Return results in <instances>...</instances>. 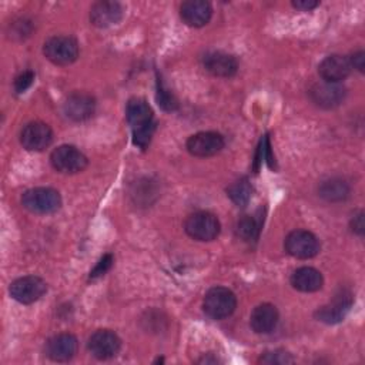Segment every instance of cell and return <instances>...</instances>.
Returning a JSON list of instances; mask_svg holds the SVG:
<instances>
[{"label":"cell","mask_w":365,"mask_h":365,"mask_svg":"<svg viewBox=\"0 0 365 365\" xmlns=\"http://www.w3.org/2000/svg\"><path fill=\"white\" fill-rule=\"evenodd\" d=\"M125 118L128 125L131 127L134 145L145 150L155 130L154 115L150 104L141 97H134L128 100L125 107Z\"/></svg>","instance_id":"cell-1"},{"label":"cell","mask_w":365,"mask_h":365,"mask_svg":"<svg viewBox=\"0 0 365 365\" xmlns=\"http://www.w3.org/2000/svg\"><path fill=\"white\" fill-rule=\"evenodd\" d=\"M237 308L235 294L225 287H214L207 291L202 309L207 317L211 319H224L228 318Z\"/></svg>","instance_id":"cell-2"},{"label":"cell","mask_w":365,"mask_h":365,"mask_svg":"<svg viewBox=\"0 0 365 365\" xmlns=\"http://www.w3.org/2000/svg\"><path fill=\"white\" fill-rule=\"evenodd\" d=\"M21 204L34 214H51L61 205L60 192L50 187H34L23 192Z\"/></svg>","instance_id":"cell-3"},{"label":"cell","mask_w":365,"mask_h":365,"mask_svg":"<svg viewBox=\"0 0 365 365\" xmlns=\"http://www.w3.org/2000/svg\"><path fill=\"white\" fill-rule=\"evenodd\" d=\"M43 54L56 66H68L78 57V43L71 36H53L44 41Z\"/></svg>","instance_id":"cell-4"},{"label":"cell","mask_w":365,"mask_h":365,"mask_svg":"<svg viewBox=\"0 0 365 365\" xmlns=\"http://www.w3.org/2000/svg\"><path fill=\"white\" fill-rule=\"evenodd\" d=\"M184 230L194 240L212 241L218 237L221 225L214 214L208 211H197L187 217Z\"/></svg>","instance_id":"cell-5"},{"label":"cell","mask_w":365,"mask_h":365,"mask_svg":"<svg viewBox=\"0 0 365 365\" xmlns=\"http://www.w3.org/2000/svg\"><path fill=\"white\" fill-rule=\"evenodd\" d=\"M50 163H51L53 168L58 173L76 174V173L83 171L87 167L88 160L74 145L63 144L53 150V153L50 155Z\"/></svg>","instance_id":"cell-6"},{"label":"cell","mask_w":365,"mask_h":365,"mask_svg":"<svg viewBox=\"0 0 365 365\" xmlns=\"http://www.w3.org/2000/svg\"><path fill=\"white\" fill-rule=\"evenodd\" d=\"M284 247L291 257L299 258V259H308L315 257L319 252L321 244H319V240L311 231L295 230L287 235L284 241Z\"/></svg>","instance_id":"cell-7"},{"label":"cell","mask_w":365,"mask_h":365,"mask_svg":"<svg viewBox=\"0 0 365 365\" xmlns=\"http://www.w3.org/2000/svg\"><path fill=\"white\" fill-rule=\"evenodd\" d=\"M47 291V284L37 275H26L10 284L9 292L13 299L20 304H33L38 301Z\"/></svg>","instance_id":"cell-8"},{"label":"cell","mask_w":365,"mask_h":365,"mask_svg":"<svg viewBox=\"0 0 365 365\" xmlns=\"http://www.w3.org/2000/svg\"><path fill=\"white\" fill-rule=\"evenodd\" d=\"M309 98L311 101L321 107V108H335L338 107L346 96V88L341 83H332V81H318L312 84L309 88Z\"/></svg>","instance_id":"cell-9"},{"label":"cell","mask_w":365,"mask_h":365,"mask_svg":"<svg viewBox=\"0 0 365 365\" xmlns=\"http://www.w3.org/2000/svg\"><path fill=\"white\" fill-rule=\"evenodd\" d=\"M352 304H354L352 294L348 289H341L332 298V301H329L328 304L322 305L315 311V318L328 325L338 324L346 317Z\"/></svg>","instance_id":"cell-10"},{"label":"cell","mask_w":365,"mask_h":365,"mask_svg":"<svg viewBox=\"0 0 365 365\" xmlns=\"http://www.w3.org/2000/svg\"><path fill=\"white\" fill-rule=\"evenodd\" d=\"M87 348L97 359H110L115 356L121 348V339L114 331L98 329L90 335Z\"/></svg>","instance_id":"cell-11"},{"label":"cell","mask_w":365,"mask_h":365,"mask_svg":"<svg viewBox=\"0 0 365 365\" xmlns=\"http://www.w3.org/2000/svg\"><path fill=\"white\" fill-rule=\"evenodd\" d=\"M53 141V131L43 121H31L20 131V143L29 151H43Z\"/></svg>","instance_id":"cell-12"},{"label":"cell","mask_w":365,"mask_h":365,"mask_svg":"<svg viewBox=\"0 0 365 365\" xmlns=\"http://www.w3.org/2000/svg\"><path fill=\"white\" fill-rule=\"evenodd\" d=\"M185 147L191 155L211 157L224 148V138L215 131H201L191 135Z\"/></svg>","instance_id":"cell-13"},{"label":"cell","mask_w":365,"mask_h":365,"mask_svg":"<svg viewBox=\"0 0 365 365\" xmlns=\"http://www.w3.org/2000/svg\"><path fill=\"white\" fill-rule=\"evenodd\" d=\"M77 338L73 334H57L47 339L44 345V354L54 362H67L77 352Z\"/></svg>","instance_id":"cell-14"},{"label":"cell","mask_w":365,"mask_h":365,"mask_svg":"<svg viewBox=\"0 0 365 365\" xmlns=\"http://www.w3.org/2000/svg\"><path fill=\"white\" fill-rule=\"evenodd\" d=\"M63 110L70 120L84 121L94 114L96 100L86 91H74L64 101Z\"/></svg>","instance_id":"cell-15"},{"label":"cell","mask_w":365,"mask_h":365,"mask_svg":"<svg viewBox=\"0 0 365 365\" xmlns=\"http://www.w3.org/2000/svg\"><path fill=\"white\" fill-rule=\"evenodd\" d=\"M124 14L118 1H97L90 9V21L98 29H107L117 24Z\"/></svg>","instance_id":"cell-16"},{"label":"cell","mask_w":365,"mask_h":365,"mask_svg":"<svg viewBox=\"0 0 365 365\" xmlns=\"http://www.w3.org/2000/svg\"><path fill=\"white\" fill-rule=\"evenodd\" d=\"M352 67L349 63V58L346 56L341 54H331L327 56L318 66V73L325 81H332V83H341L345 80Z\"/></svg>","instance_id":"cell-17"},{"label":"cell","mask_w":365,"mask_h":365,"mask_svg":"<svg viewBox=\"0 0 365 365\" xmlns=\"http://www.w3.org/2000/svg\"><path fill=\"white\" fill-rule=\"evenodd\" d=\"M180 16L187 26L202 27L210 21L212 7L205 0H188L180 6Z\"/></svg>","instance_id":"cell-18"},{"label":"cell","mask_w":365,"mask_h":365,"mask_svg":"<svg viewBox=\"0 0 365 365\" xmlns=\"http://www.w3.org/2000/svg\"><path fill=\"white\" fill-rule=\"evenodd\" d=\"M202 63L205 70L217 77H232L238 70L237 58L224 51L207 53L202 58Z\"/></svg>","instance_id":"cell-19"},{"label":"cell","mask_w":365,"mask_h":365,"mask_svg":"<svg viewBox=\"0 0 365 365\" xmlns=\"http://www.w3.org/2000/svg\"><path fill=\"white\" fill-rule=\"evenodd\" d=\"M278 309L275 305L264 302L257 305L250 317V325L257 334H269L278 324Z\"/></svg>","instance_id":"cell-20"},{"label":"cell","mask_w":365,"mask_h":365,"mask_svg":"<svg viewBox=\"0 0 365 365\" xmlns=\"http://www.w3.org/2000/svg\"><path fill=\"white\" fill-rule=\"evenodd\" d=\"M289 281H291V285L301 292H315L321 289L324 284L322 274L312 267L297 268L291 274Z\"/></svg>","instance_id":"cell-21"},{"label":"cell","mask_w":365,"mask_h":365,"mask_svg":"<svg viewBox=\"0 0 365 365\" xmlns=\"http://www.w3.org/2000/svg\"><path fill=\"white\" fill-rule=\"evenodd\" d=\"M351 192V188L346 181L342 178H329L327 181H322L318 187V194L327 201L336 202V201H344L348 198Z\"/></svg>","instance_id":"cell-22"},{"label":"cell","mask_w":365,"mask_h":365,"mask_svg":"<svg viewBox=\"0 0 365 365\" xmlns=\"http://www.w3.org/2000/svg\"><path fill=\"white\" fill-rule=\"evenodd\" d=\"M251 194L252 187L247 178H240L227 188V195L238 207H245L251 200Z\"/></svg>","instance_id":"cell-23"},{"label":"cell","mask_w":365,"mask_h":365,"mask_svg":"<svg viewBox=\"0 0 365 365\" xmlns=\"http://www.w3.org/2000/svg\"><path fill=\"white\" fill-rule=\"evenodd\" d=\"M259 231H261V222L251 215H244L242 218L238 220L235 225L237 235L247 242L257 241L259 237Z\"/></svg>","instance_id":"cell-24"},{"label":"cell","mask_w":365,"mask_h":365,"mask_svg":"<svg viewBox=\"0 0 365 365\" xmlns=\"http://www.w3.org/2000/svg\"><path fill=\"white\" fill-rule=\"evenodd\" d=\"M157 103L165 111H174L178 108L177 98L170 90L164 87L161 78H157Z\"/></svg>","instance_id":"cell-25"},{"label":"cell","mask_w":365,"mask_h":365,"mask_svg":"<svg viewBox=\"0 0 365 365\" xmlns=\"http://www.w3.org/2000/svg\"><path fill=\"white\" fill-rule=\"evenodd\" d=\"M259 364H267V365H287L292 364L294 358L291 356L289 352L284 349H274L262 354L258 359Z\"/></svg>","instance_id":"cell-26"},{"label":"cell","mask_w":365,"mask_h":365,"mask_svg":"<svg viewBox=\"0 0 365 365\" xmlns=\"http://www.w3.org/2000/svg\"><path fill=\"white\" fill-rule=\"evenodd\" d=\"M113 262H114V257L111 254H104L98 262L96 264V267L90 271V275L88 278L90 279H97L100 277H103L111 267H113Z\"/></svg>","instance_id":"cell-27"},{"label":"cell","mask_w":365,"mask_h":365,"mask_svg":"<svg viewBox=\"0 0 365 365\" xmlns=\"http://www.w3.org/2000/svg\"><path fill=\"white\" fill-rule=\"evenodd\" d=\"M33 80H34V73L31 70H26L23 73H20L16 78H14V83H13V87H14V91L17 94H21L24 93L31 84H33Z\"/></svg>","instance_id":"cell-28"},{"label":"cell","mask_w":365,"mask_h":365,"mask_svg":"<svg viewBox=\"0 0 365 365\" xmlns=\"http://www.w3.org/2000/svg\"><path fill=\"white\" fill-rule=\"evenodd\" d=\"M349 63H351V67L358 70L359 73H364L365 71V53L362 50H358L355 51L354 54H351L349 57Z\"/></svg>","instance_id":"cell-29"},{"label":"cell","mask_w":365,"mask_h":365,"mask_svg":"<svg viewBox=\"0 0 365 365\" xmlns=\"http://www.w3.org/2000/svg\"><path fill=\"white\" fill-rule=\"evenodd\" d=\"M351 230L355 234H358V235L364 234V211H358L356 214L352 215V218H351Z\"/></svg>","instance_id":"cell-30"},{"label":"cell","mask_w":365,"mask_h":365,"mask_svg":"<svg viewBox=\"0 0 365 365\" xmlns=\"http://www.w3.org/2000/svg\"><path fill=\"white\" fill-rule=\"evenodd\" d=\"M291 4H292L295 9H298V10L309 11V10L315 9L317 6H319V1H317V0H294Z\"/></svg>","instance_id":"cell-31"},{"label":"cell","mask_w":365,"mask_h":365,"mask_svg":"<svg viewBox=\"0 0 365 365\" xmlns=\"http://www.w3.org/2000/svg\"><path fill=\"white\" fill-rule=\"evenodd\" d=\"M198 362H200V364H215V362H218V358H215V356L211 358V356H205V355H204Z\"/></svg>","instance_id":"cell-32"}]
</instances>
